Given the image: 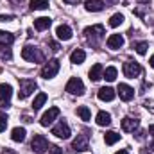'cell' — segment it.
Listing matches in <instances>:
<instances>
[{"label": "cell", "instance_id": "obj_35", "mask_svg": "<svg viewBox=\"0 0 154 154\" xmlns=\"http://www.w3.org/2000/svg\"><path fill=\"white\" fill-rule=\"evenodd\" d=\"M149 133L152 134V138H154V124H152V125H149Z\"/></svg>", "mask_w": 154, "mask_h": 154}, {"label": "cell", "instance_id": "obj_12", "mask_svg": "<svg viewBox=\"0 0 154 154\" xmlns=\"http://www.w3.org/2000/svg\"><path fill=\"white\" fill-rule=\"evenodd\" d=\"M104 5H106V4H104L102 0H86V2H84L86 11H91V13H99V11H102Z\"/></svg>", "mask_w": 154, "mask_h": 154}, {"label": "cell", "instance_id": "obj_13", "mask_svg": "<svg viewBox=\"0 0 154 154\" xmlns=\"http://www.w3.org/2000/svg\"><path fill=\"white\" fill-rule=\"evenodd\" d=\"M97 95H99V99H100V100H106V102H109V100H113V99H115V90H113V88H109V86H104V88H100V90H99V93H97Z\"/></svg>", "mask_w": 154, "mask_h": 154}, {"label": "cell", "instance_id": "obj_15", "mask_svg": "<svg viewBox=\"0 0 154 154\" xmlns=\"http://www.w3.org/2000/svg\"><path fill=\"white\" fill-rule=\"evenodd\" d=\"M106 45H108V48L116 50V48H120V47L124 45V38H122L120 34H111V36L108 38V41H106Z\"/></svg>", "mask_w": 154, "mask_h": 154}, {"label": "cell", "instance_id": "obj_26", "mask_svg": "<svg viewBox=\"0 0 154 154\" xmlns=\"http://www.w3.org/2000/svg\"><path fill=\"white\" fill-rule=\"evenodd\" d=\"M104 79H106V81H115L116 79V68L115 66H108V68H106V70H104Z\"/></svg>", "mask_w": 154, "mask_h": 154}, {"label": "cell", "instance_id": "obj_10", "mask_svg": "<svg viewBox=\"0 0 154 154\" xmlns=\"http://www.w3.org/2000/svg\"><path fill=\"white\" fill-rule=\"evenodd\" d=\"M52 134H56L57 138H63V140H65V138L70 136V127H68L65 122H59V124L52 129Z\"/></svg>", "mask_w": 154, "mask_h": 154}, {"label": "cell", "instance_id": "obj_2", "mask_svg": "<svg viewBox=\"0 0 154 154\" xmlns=\"http://www.w3.org/2000/svg\"><path fill=\"white\" fill-rule=\"evenodd\" d=\"M36 90V82L32 81V79H22L20 81V91H18V99L20 100H23V99H27L32 91Z\"/></svg>", "mask_w": 154, "mask_h": 154}, {"label": "cell", "instance_id": "obj_22", "mask_svg": "<svg viewBox=\"0 0 154 154\" xmlns=\"http://www.w3.org/2000/svg\"><path fill=\"white\" fill-rule=\"evenodd\" d=\"M97 124L102 125V127H104V125H109V124H111V115L106 113V111H100V113L97 115Z\"/></svg>", "mask_w": 154, "mask_h": 154}, {"label": "cell", "instance_id": "obj_16", "mask_svg": "<svg viewBox=\"0 0 154 154\" xmlns=\"http://www.w3.org/2000/svg\"><path fill=\"white\" fill-rule=\"evenodd\" d=\"M56 34H57V38L59 39L68 41V39L72 38V29H70L68 25H59V27L56 29Z\"/></svg>", "mask_w": 154, "mask_h": 154}, {"label": "cell", "instance_id": "obj_19", "mask_svg": "<svg viewBox=\"0 0 154 154\" xmlns=\"http://www.w3.org/2000/svg\"><path fill=\"white\" fill-rule=\"evenodd\" d=\"M50 23H52V20L47 18V16H41V18H36V20H34V27H36V31H45V29H48Z\"/></svg>", "mask_w": 154, "mask_h": 154}, {"label": "cell", "instance_id": "obj_31", "mask_svg": "<svg viewBox=\"0 0 154 154\" xmlns=\"http://www.w3.org/2000/svg\"><path fill=\"white\" fill-rule=\"evenodd\" d=\"M11 57H13L11 50L7 47H0V59H11Z\"/></svg>", "mask_w": 154, "mask_h": 154}, {"label": "cell", "instance_id": "obj_27", "mask_svg": "<svg viewBox=\"0 0 154 154\" xmlns=\"http://www.w3.org/2000/svg\"><path fill=\"white\" fill-rule=\"evenodd\" d=\"M48 7V2L47 0H31V9H47Z\"/></svg>", "mask_w": 154, "mask_h": 154}, {"label": "cell", "instance_id": "obj_4", "mask_svg": "<svg viewBox=\"0 0 154 154\" xmlns=\"http://www.w3.org/2000/svg\"><path fill=\"white\" fill-rule=\"evenodd\" d=\"M57 72H59V61L57 59H50L48 63H45V66L41 70V77L43 79H52Z\"/></svg>", "mask_w": 154, "mask_h": 154}, {"label": "cell", "instance_id": "obj_21", "mask_svg": "<svg viewBox=\"0 0 154 154\" xmlns=\"http://www.w3.org/2000/svg\"><path fill=\"white\" fill-rule=\"evenodd\" d=\"M11 138H13V142H23L25 140V129L23 127H14L13 133H11Z\"/></svg>", "mask_w": 154, "mask_h": 154}, {"label": "cell", "instance_id": "obj_18", "mask_svg": "<svg viewBox=\"0 0 154 154\" xmlns=\"http://www.w3.org/2000/svg\"><path fill=\"white\" fill-rule=\"evenodd\" d=\"M84 59H86V52L81 50V48H75V50L70 54V61H72L74 65H81Z\"/></svg>", "mask_w": 154, "mask_h": 154}, {"label": "cell", "instance_id": "obj_5", "mask_svg": "<svg viewBox=\"0 0 154 154\" xmlns=\"http://www.w3.org/2000/svg\"><path fill=\"white\" fill-rule=\"evenodd\" d=\"M66 91L72 93V95H82L84 93V84L79 77H72L66 84Z\"/></svg>", "mask_w": 154, "mask_h": 154}, {"label": "cell", "instance_id": "obj_6", "mask_svg": "<svg viewBox=\"0 0 154 154\" xmlns=\"http://www.w3.org/2000/svg\"><path fill=\"white\" fill-rule=\"evenodd\" d=\"M31 147H32L34 152L41 154V152H45V151H48V140H47L45 136H41V134H36V136L32 138Z\"/></svg>", "mask_w": 154, "mask_h": 154}, {"label": "cell", "instance_id": "obj_32", "mask_svg": "<svg viewBox=\"0 0 154 154\" xmlns=\"http://www.w3.org/2000/svg\"><path fill=\"white\" fill-rule=\"evenodd\" d=\"M5 127H7V116L0 115V133L5 131Z\"/></svg>", "mask_w": 154, "mask_h": 154}, {"label": "cell", "instance_id": "obj_9", "mask_svg": "<svg viewBox=\"0 0 154 154\" xmlns=\"http://www.w3.org/2000/svg\"><path fill=\"white\" fill-rule=\"evenodd\" d=\"M56 116H59V108H50L47 113H43V116H41V125L43 127H47V125H50L52 122H54V118Z\"/></svg>", "mask_w": 154, "mask_h": 154}, {"label": "cell", "instance_id": "obj_36", "mask_svg": "<svg viewBox=\"0 0 154 154\" xmlns=\"http://www.w3.org/2000/svg\"><path fill=\"white\" fill-rule=\"evenodd\" d=\"M2 154H16V152H13L11 149H5V151H4V152H2Z\"/></svg>", "mask_w": 154, "mask_h": 154}, {"label": "cell", "instance_id": "obj_38", "mask_svg": "<svg viewBox=\"0 0 154 154\" xmlns=\"http://www.w3.org/2000/svg\"><path fill=\"white\" fill-rule=\"evenodd\" d=\"M115 154H127V151H125V149H122V151H118V152H115Z\"/></svg>", "mask_w": 154, "mask_h": 154}, {"label": "cell", "instance_id": "obj_29", "mask_svg": "<svg viewBox=\"0 0 154 154\" xmlns=\"http://www.w3.org/2000/svg\"><path fill=\"white\" fill-rule=\"evenodd\" d=\"M77 115L81 116L82 120H90V116H91V113H90L88 106H81V108H77Z\"/></svg>", "mask_w": 154, "mask_h": 154}, {"label": "cell", "instance_id": "obj_39", "mask_svg": "<svg viewBox=\"0 0 154 154\" xmlns=\"http://www.w3.org/2000/svg\"><path fill=\"white\" fill-rule=\"evenodd\" d=\"M149 63H151V66H152V68H154V56H152V57H151V61H149Z\"/></svg>", "mask_w": 154, "mask_h": 154}, {"label": "cell", "instance_id": "obj_17", "mask_svg": "<svg viewBox=\"0 0 154 154\" xmlns=\"http://www.w3.org/2000/svg\"><path fill=\"white\" fill-rule=\"evenodd\" d=\"M102 75H104V68H102V65H100V63L93 65L91 70H90V79H91V81H99V79H102Z\"/></svg>", "mask_w": 154, "mask_h": 154}, {"label": "cell", "instance_id": "obj_11", "mask_svg": "<svg viewBox=\"0 0 154 154\" xmlns=\"http://www.w3.org/2000/svg\"><path fill=\"white\" fill-rule=\"evenodd\" d=\"M118 95H120L122 100L127 102V100H131L134 97V90L131 86H127V84H118Z\"/></svg>", "mask_w": 154, "mask_h": 154}, {"label": "cell", "instance_id": "obj_7", "mask_svg": "<svg viewBox=\"0 0 154 154\" xmlns=\"http://www.w3.org/2000/svg\"><path fill=\"white\" fill-rule=\"evenodd\" d=\"M142 74V66L138 65V63H134V61H127V63H124V75L129 77V79H134V77H138Z\"/></svg>", "mask_w": 154, "mask_h": 154}, {"label": "cell", "instance_id": "obj_20", "mask_svg": "<svg viewBox=\"0 0 154 154\" xmlns=\"http://www.w3.org/2000/svg\"><path fill=\"white\" fill-rule=\"evenodd\" d=\"M136 127H138V120H136V118H124V120H122V129H124V131L131 133V131H134Z\"/></svg>", "mask_w": 154, "mask_h": 154}, {"label": "cell", "instance_id": "obj_1", "mask_svg": "<svg viewBox=\"0 0 154 154\" xmlns=\"http://www.w3.org/2000/svg\"><path fill=\"white\" fill-rule=\"evenodd\" d=\"M84 34H86L88 41H90L93 47H97L99 41H100L102 36H104V27H102V25H91V27H86V29H84Z\"/></svg>", "mask_w": 154, "mask_h": 154}, {"label": "cell", "instance_id": "obj_30", "mask_svg": "<svg viewBox=\"0 0 154 154\" xmlns=\"http://www.w3.org/2000/svg\"><path fill=\"white\" fill-rule=\"evenodd\" d=\"M147 48H149V43H147V41H140V43L134 45V50H136L140 56H143V54L147 52Z\"/></svg>", "mask_w": 154, "mask_h": 154}, {"label": "cell", "instance_id": "obj_37", "mask_svg": "<svg viewBox=\"0 0 154 154\" xmlns=\"http://www.w3.org/2000/svg\"><path fill=\"white\" fill-rule=\"evenodd\" d=\"M63 2H66V4H77L79 0H63Z\"/></svg>", "mask_w": 154, "mask_h": 154}, {"label": "cell", "instance_id": "obj_24", "mask_svg": "<svg viewBox=\"0 0 154 154\" xmlns=\"http://www.w3.org/2000/svg\"><path fill=\"white\" fill-rule=\"evenodd\" d=\"M45 102H47V93H38V95H36V99H34V102H32V109H34V111H38Z\"/></svg>", "mask_w": 154, "mask_h": 154}, {"label": "cell", "instance_id": "obj_14", "mask_svg": "<svg viewBox=\"0 0 154 154\" xmlns=\"http://www.w3.org/2000/svg\"><path fill=\"white\" fill-rule=\"evenodd\" d=\"M72 147L75 151H86L88 149V134H77V138L74 140Z\"/></svg>", "mask_w": 154, "mask_h": 154}, {"label": "cell", "instance_id": "obj_33", "mask_svg": "<svg viewBox=\"0 0 154 154\" xmlns=\"http://www.w3.org/2000/svg\"><path fill=\"white\" fill-rule=\"evenodd\" d=\"M48 154H63V149H61V147H57V145H54V147H50V149H48Z\"/></svg>", "mask_w": 154, "mask_h": 154}, {"label": "cell", "instance_id": "obj_34", "mask_svg": "<svg viewBox=\"0 0 154 154\" xmlns=\"http://www.w3.org/2000/svg\"><path fill=\"white\" fill-rule=\"evenodd\" d=\"M13 16L11 14H0V22H11Z\"/></svg>", "mask_w": 154, "mask_h": 154}, {"label": "cell", "instance_id": "obj_8", "mask_svg": "<svg viewBox=\"0 0 154 154\" xmlns=\"http://www.w3.org/2000/svg\"><path fill=\"white\" fill-rule=\"evenodd\" d=\"M11 95H13V88H11L9 84H0V102H2L4 108L9 106Z\"/></svg>", "mask_w": 154, "mask_h": 154}, {"label": "cell", "instance_id": "obj_23", "mask_svg": "<svg viewBox=\"0 0 154 154\" xmlns=\"http://www.w3.org/2000/svg\"><path fill=\"white\" fill-rule=\"evenodd\" d=\"M14 41V36L11 32H5V31H0V47H5V45H11Z\"/></svg>", "mask_w": 154, "mask_h": 154}, {"label": "cell", "instance_id": "obj_28", "mask_svg": "<svg viewBox=\"0 0 154 154\" xmlns=\"http://www.w3.org/2000/svg\"><path fill=\"white\" fill-rule=\"evenodd\" d=\"M122 22H124V14H120V13H116V14H113V16L109 18V25H111V27H118Z\"/></svg>", "mask_w": 154, "mask_h": 154}, {"label": "cell", "instance_id": "obj_3", "mask_svg": "<svg viewBox=\"0 0 154 154\" xmlns=\"http://www.w3.org/2000/svg\"><path fill=\"white\" fill-rule=\"evenodd\" d=\"M22 57L27 59V61H32V63H41V61H43V54L39 52L36 47H31V45L23 47V50H22Z\"/></svg>", "mask_w": 154, "mask_h": 154}, {"label": "cell", "instance_id": "obj_25", "mask_svg": "<svg viewBox=\"0 0 154 154\" xmlns=\"http://www.w3.org/2000/svg\"><path fill=\"white\" fill-rule=\"evenodd\" d=\"M120 140V134L115 133V131H109V133H106V136H104V142L108 143V145H113Z\"/></svg>", "mask_w": 154, "mask_h": 154}]
</instances>
